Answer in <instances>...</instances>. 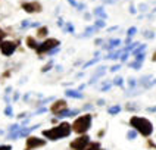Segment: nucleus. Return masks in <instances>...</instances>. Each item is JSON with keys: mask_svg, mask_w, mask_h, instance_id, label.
Returning a JSON list of instances; mask_svg holds the SVG:
<instances>
[{"mask_svg": "<svg viewBox=\"0 0 156 150\" xmlns=\"http://www.w3.org/2000/svg\"><path fill=\"white\" fill-rule=\"evenodd\" d=\"M22 9L28 13H37V12H41L43 6L38 2H27V3H22Z\"/></svg>", "mask_w": 156, "mask_h": 150, "instance_id": "6e6552de", "label": "nucleus"}, {"mask_svg": "<svg viewBox=\"0 0 156 150\" xmlns=\"http://www.w3.org/2000/svg\"><path fill=\"white\" fill-rule=\"evenodd\" d=\"M15 49H16V43H13V41H3L0 46V50L5 56H10L15 52Z\"/></svg>", "mask_w": 156, "mask_h": 150, "instance_id": "1a4fd4ad", "label": "nucleus"}, {"mask_svg": "<svg viewBox=\"0 0 156 150\" xmlns=\"http://www.w3.org/2000/svg\"><path fill=\"white\" fill-rule=\"evenodd\" d=\"M58 46H59V40H58V38H47V40H44L41 44H38V47L35 49V52H37L38 56H41V54L50 52L52 49L58 47Z\"/></svg>", "mask_w": 156, "mask_h": 150, "instance_id": "20e7f679", "label": "nucleus"}, {"mask_svg": "<svg viewBox=\"0 0 156 150\" xmlns=\"http://www.w3.org/2000/svg\"><path fill=\"white\" fill-rule=\"evenodd\" d=\"M10 112H12V110H10V107H6V115L10 116Z\"/></svg>", "mask_w": 156, "mask_h": 150, "instance_id": "aec40b11", "label": "nucleus"}, {"mask_svg": "<svg viewBox=\"0 0 156 150\" xmlns=\"http://www.w3.org/2000/svg\"><path fill=\"white\" fill-rule=\"evenodd\" d=\"M27 46H28L30 49H37V47H38L35 38H33V37H27Z\"/></svg>", "mask_w": 156, "mask_h": 150, "instance_id": "9b49d317", "label": "nucleus"}, {"mask_svg": "<svg viewBox=\"0 0 156 150\" xmlns=\"http://www.w3.org/2000/svg\"><path fill=\"white\" fill-rule=\"evenodd\" d=\"M152 61H155V62H156V52L153 53V58H152Z\"/></svg>", "mask_w": 156, "mask_h": 150, "instance_id": "412c9836", "label": "nucleus"}, {"mask_svg": "<svg viewBox=\"0 0 156 150\" xmlns=\"http://www.w3.org/2000/svg\"><path fill=\"white\" fill-rule=\"evenodd\" d=\"M119 110H121V107H119V106H113V107L109 109V113H118Z\"/></svg>", "mask_w": 156, "mask_h": 150, "instance_id": "4468645a", "label": "nucleus"}, {"mask_svg": "<svg viewBox=\"0 0 156 150\" xmlns=\"http://www.w3.org/2000/svg\"><path fill=\"white\" fill-rule=\"evenodd\" d=\"M72 131V125H69L68 122H62L58 127H53L50 130H46L43 131V135L49 140H61L63 137H68Z\"/></svg>", "mask_w": 156, "mask_h": 150, "instance_id": "f257e3e1", "label": "nucleus"}, {"mask_svg": "<svg viewBox=\"0 0 156 150\" xmlns=\"http://www.w3.org/2000/svg\"><path fill=\"white\" fill-rule=\"evenodd\" d=\"M50 110H52L53 115H56V116H59V118H61L62 115L68 110V103H66L65 100H56V102L52 105Z\"/></svg>", "mask_w": 156, "mask_h": 150, "instance_id": "423d86ee", "label": "nucleus"}, {"mask_svg": "<svg viewBox=\"0 0 156 150\" xmlns=\"http://www.w3.org/2000/svg\"><path fill=\"white\" fill-rule=\"evenodd\" d=\"M130 124L131 127L136 130V131H139L143 137H149L152 132H153V125L152 122L146 119V118H141V116H133L130 119Z\"/></svg>", "mask_w": 156, "mask_h": 150, "instance_id": "f03ea898", "label": "nucleus"}, {"mask_svg": "<svg viewBox=\"0 0 156 150\" xmlns=\"http://www.w3.org/2000/svg\"><path fill=\"white\" fill-rule=\"evenodd\" d=\"M90 144V137L88 135H81L71 141V149L72 150H86V147Z\"/></svg>", "mask_w": 156, "mask_h": 150, "instance_id": "39448f33", "label": "nucleus"}, {"mask_svg": "<svg viewBox=\"0 0 156 150\" xmlns=\"http://www.w3.org/2000/svg\"><path fill=\"white\" fill-rule=\"evenodd\" d=\"M66 96H69V97H83V94H81V93H75V91L69 90V91H66Z\"/></svg>", "mask_w": 156, "mask_h": 150, "instance_id": "ddd939ff", "label": "nucleus"}, {"mask_svg": "<svg viewBox=\"0 0 156 150\" xmlns=\"http://www.w3.org/2000/svg\"><path fill=\"white\" fill-rule=\"evenodd\" d=\"M50 68H52V63H49V65H46V66H44V68H43V71H49V69H50Z\"/></svg>", "mask_w": 156, "mask_h": 150, "instance_id": "a211bd4d", "label": "nucleus"}, {"mask_svg": "<svg viewBox=\"0 0 156 150\" xmlns=\"http://www.w3.org/2000/svg\"><path fill=\"white\" fill-rule=\"evenodd\" d=\"M134 137H136V132H134V131L128 132V138H130V140H133V138H134Z\"/></svg>", "mask_w": 156, "mask_h": 150, "instance_id": "dca6fc26", "label": "nucleus"}, {"mask_svg": "<svg viewBox=\"0 0 156 150\" xmlns=\"http://www.w3.org/2000/svg\"><path fill=\"white\" fill-rule=\"evenodd\" d=\"M86 150H103V149L100 147V143L99 141H94V143H90L86 147Z\"/></svg>", "mask_w": 156, "mask_h": 150, "instance_id": "f8f14e48", "label": "nucleus"}, {"mask_svg": "<svg viewBox=\"0 0 156 150\" xmlns=\"http://www.w3.org/2000/svg\"><path fill=\"white\" fill-rule=\"evenodd\" d=\"M134 31H136V28H131L130 33H128V35H133V34H134Z\"/></svg>", "mask_w": 156, "mask_h": 150, "instance_id": "6ab92c4d", "label": "nucleus"}, {"mask_svg": "<svg viewBox=\"0 0 156 150\" xmlns=\"http://www.w3.org/2000/svg\"><path fill=\"white\" fill-rule=\"evenodd\" d=\"M47 34H49V28H47V26H40V28L37 30V37H38V38H43V37H46Z\"/></svg>", "mask_w": 156, "mask_h": 150, "instance_id": "9d476101", "label": "nucleus"}, {"mask_svg": "<svg viewBox=\"0 0 156 150\" xmlns=\"http://www.w3.org/2000/svg\"><path fill=\"white\" fill-rule=\"evenodd\" d=\"M10 146H0V150H10Z\"/></svg>", "mask_w": 156, "mask_h": 150, "instance_id": "f3484780", "label": "nucleus"}, {"mask_svg": "<svg viewBox=\"0 0 156 150\" xmlns=\"http://www.w3.org/2000/svg\"><path fill=\"white\" fill-rule=\"evenodd\" d=\"M44 144H46V141L41 140V138H38V137H28L27 138V144H25V150H34L37 147H43Z\"/></svg>", "mask_w": 156, "mask_h": 150, "instance_id": "0eeeda50", "label": "nucleus"}, {"mask_svg": "<svg viewBox=\"0 0 156 150\" xmlns=\"http://www.w3.org/2000/svg\"><path fill=\"white\" fill-rule=\"evenodd\" d=\"M5 33H3V31H2V30H0V46H2V43H3V41H2V40H3V38H5Z\"/></svg>", "mask_w": 156, "mask_h": 150, "instance_id": "2eb2a0df", "label": "nucleus"}, {"mask_svg": "<svg viewBox=\"0 0 156 150\" xmlns=\"http://www.w3.org/2000/svg\"><path fill=\"white\" fill-rule=\"evenodd\" d=\"M91 127V115L86 113V115H81L78 116L77 119L74 121L72 124V131H75L77 134H84L90 130Z\"/></svg>", "mask_w": 156, "mask_h": 150, "instance_id": "7ed1b4c3", "label": "nucleus"}]
</instances>
